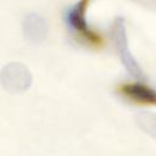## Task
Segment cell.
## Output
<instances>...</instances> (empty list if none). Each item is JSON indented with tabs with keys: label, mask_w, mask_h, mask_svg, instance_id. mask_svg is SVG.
<instances>
[{
	"label": "cell",
	"mask_w": 156,
	"mask_h": 156,
	"mask_svg": "<svg viewBox=\"0 0 156 156\" xmlns=\"http://www.w3.org/2000/svg\"><path fill=\"white\" fill-rule=\"evenodd\" d=\"M112 37L115 40V45L118 50L119 58L122 65L124 66L126 71L133 76L136 79H143L144 78V72L133 56V54L129 50L128 46V38H127V30H126V24L124 20L122 17H117L113 22L112 26Z\"/></svg>",
	"instance_id": "cell-1"
},
{
	"label": "cell",
	"mask_w": 156,
	"mask_h": 156,
	"mask_svg": "<svg viewBox=\"0 0 156 156\" xmlns=\"http://www.w3.org/2000/svg\"><path fill=\"white\" fill-rule=\"evenodd\" d=\"M32 73L20 62H11L2 67L0 73V83L6 91L22 93L32 85Z\"/></svg>",
	"instance_id": "cell-2"
},
{
	"label": "cell",
	"mask_w": 156,
	"mask_h": 156,
	"mask_svg": "<svg viewBox=\"0 0 156 156\" xmlns=\"http://www.w3.org/2000/svg\"><path fill=\"white\" fill-rule=\"evenodd\" d=\"M89 0H79L71 7H68L65 11L63 18L66 22V26L74 33L79 34L84 39H87L90 43H99L100 38L98 34H95L88 26L87 18H85V11L88 7Z\"/></svg>",
	"instance_id": "cell-3"
},
{
	"label": "cell",
	"mask_w": 156,
	"mask_h": 156,
	"mask_svg": "<svg viewBox=\"0 0 156 156\" xmlns=\"http://www.w3.org/2000/svg\"><path fill=\"white\" fill-rule=\"evenodd\" d=\"M22 28L26 39L33 44H40L46 39L48 22L39 13L35 12L27 13L23 18Z\"/></svg>",
	"instance_id": "cell-4"
},
{
	"label": "cell",
	"mask_w": 156,
	"mask_h": 156,
	"mask_svg": "<svg viewBox=\"0 0 156 156\" xmlns=\"http://www.w3.org/2000/svg\"><path fill=\"white\" fill-rule=\"evenodd\" d=\"M123 93L132 100L145 102V104H156V91L143 84H128L122 88Z\"/></svg>",
	"instance_id": "cell-5"
},
{
	"label": "cell",
	"mask_w": 156,
	"mask_h": 156,
	"mask_svg": "<svg viewBox=\"0 0 156 156\" xmlns=\"http://www.w3.org/2000/svg\"><path fill=\"white\" fill-rule=\"evenodd\" d=\"M135 123L143 132L156 139V113L150 111L138 112L135 115Z\"/></svg>",
	"instance_id": "cell-6"
},
{
	"label": "cell",
	"mask_w": 156,
	"mask_h": 156,
	"mask_svg": "<svg viewBox=\"0 0 156 156\" xmlns=\"http://www.w3.org/2000/svg\"><path fill=\"white\" fill-rule=\"evenodd\" d=\"M134 4H138L149 10H156V0H129Z\"/></svg>",
	"instance_id": "cell-7"
}]
</instances>
